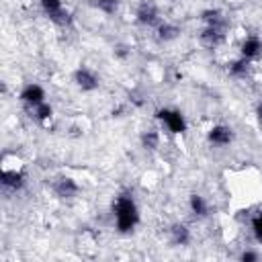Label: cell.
<instances>
[{"mask_svg": "<svg viewBox=\"0 0 262 262\" xmlns=\"http://www.w3.org/2000/svg\"><path fill=\"white\" fill-rule=\"evenodd\" d=\"M74 82H76V86L82 90V92H92V90H96L98 88V76L90 70V68H78L76 72H74Z\"/></svg>", "mask_w": 262, "mask_h": 262, "instance_id": "cell-4", "label": "cell"}, {"mask_svg": "<svg viewBox=\"0 0 262 262\" xmlns=\"http://www.w3.org/2000/svg\"><path fill=\"white\" fill-rule=\"evenodd\" d=\"M239 53H242V57H246L250 61L256 59V57H260V53H262V39L256 37V35L246 37L242 41V45H239Z\"/></svg>", "mask_w": 262, "mask_h": 262, "instance_id": "cell-9", "label": "cell"}, {"mask_svg": "<svg viewBox=\"0 0 262 262\" xmlns=\"http://www.w3.org/2000/svg\"><path fill=\"white\" fill-rule=\"evenodd\" d=\"M188 205H190V211H192L196 217H205V215L209 213V205H207V201H205L201 194H192L190 201H188Z\"/></svg>", "mask_w": 262, "mask_h": 262, "instance_id": "cell-14", "label": "cell"}, {"mask_svg": "<svg viewBox=\"0 0 262 262\" xmlns=\"http://www.w3.org/2000/svg\"><path fill=\"white\" fill-rule=\"evenodd\" d=\"M18 98H20V102H25L29 108H33V106L45 102V90H43L39 84L31 82V84H27V86L20 90V96H18Z\"/></svg>", "mask_w": 262, "mask_h": 262, "instance_id": "cell-6", "label": "cell"}, {"mask_svg": "<svg viewBox=\"0 0 262 262\" xmlns=\"http://www.w3.org/2000/svg\"><path fill=\"white\" fill-rule=\"evenodd\" d=\"M178 27H174V25H168V23H164V25H160L158 27V37L162 39V41H172V39H176L178 37Z\"/></svg>", "mask_w": 262, "mask_h": 262, "instance_id": "cell-16", "label": "cell"}, {"mask_svg": "<svg viewBox=\"0 0 262 262\" xmlns=\"http://www.w3.org/2000/svg\"><path fill=\"white\" fill-rule=\"evenodd\" d=\"M156 119L164 123V127L172 133V135H180L186 131V119L180 111L176 108H160L156 111Z\"/></svg>", "mask_w": 262, "mask_h": 262, "instance_id": "cell-2", "label": "cell"}, {"mask_svg": "<svg viewBox=\"0 0 262 262\" xmlns=\"http://www.w3.org/2000/svg\"><path fill=\"white\" fill-rule=\"evenodd\" d=\"M31 111H33V117H35L37 121H41V123H47V121L53 117V106H51L47 100L41 102V104H37V106H33Z\"/></svg>", "mask_w": 262, "mask_h": 262, "instance_id": "cell-13", "label": "cell"}, {"mask_svg": "<svg viewBox=\"0 0 262 262\" xmlns=\"http://www.w3.org/2000/svg\"><path fill=\"white\" fill-rule=\"evenodd\" d=\"M113 213H115V225H117V229L121 233L133 231V227L139 221V209H137L133 196H129V194H121L115 201Z\"/></svg>", "mask_w": 262, "mask_h": 262, "instance_id": "cell-1", "label": "cell"}, {"mask_svg": "<svg viewBox=\"0 0 262 262\" xmlns=\"http://www.w3.org/2000/svg\"><path fill=\"white\" fill-rule=\"evenodd\" d=\"M53 188H55V194L59 199H72V196H76L80 192V186L72 178H59Z\"/></svg>", "mask_w": 262, "mask_h": 262, "instance_id": "cell-11", "label": "cell"}, {"mask_svg": "<svg viewBox=\"0 0 262 262\" xmlns=\"http://www.w3.org/2000/svg\"><path fill=\"white\" fill-rule=\"evenodd\" d=\"M225 29L227 27H221V25H207L205 31L201 33V41L207 47H217L225 41Z\"/></svg>", "mask_w": 262, "mask_h": 262, "instance_id": "cell-8", "label": "cell"}, {"mask_svg": "<svg viewBox=\"0 0 262 262\" xmlns=\"http://www.w3.org/2000/svg\"><path fill=\"white\" fill-rule=\"evenodd\" d=\"M172 242L176 244V246H186L188 242H190V231H188V227L186 225H174L172 229Z\"/></svg>", "mask_w": 262, "mask_h": 262, "instance_id": "cell-12", "label": "cell"}, {"mask_svg": "<svg viewBox=\"0 0 262 262\" xmlns=\"http://www.w3.org/2000/svg\"><path fill=\"white\" fill-rule=\"evenodd\" d=\"M239 258H242L244 262H252V260H258V254H256V252H244Z\"/></svg>", "mask_w": 262, "mask_h": 262, "instance_id": "cell-20", "label": "cell"}, {"mask_svg": "<svg viewBox=\"0 0 262 262\" xmlns=\"http://www.w3.org/2000/svg\"><path fill=\"white\" fill-rule=\"evenodd\" d=\"M256 119H258V123H262V100L256 106Z\"/></svg>", "mask_w": 262, "mask_h": 262, "instance_id": "cell-21", "label": "cell"}, {"mask_svg": "<svg viewBox=\"0 0 262 262\" xmlns=\"http://www.w3.org/2000/svg\"><path fill=\"white\" fill-rule=\"evenodd\" d=\"M137 20H139L141 25H145V27H154V25H158L160 18H158V10H156V6H154L151 2H143V4L137 8Z\"/></svg>", "mask_w": 262, "mask_h": 262, "instance_id": "cell-10", "label": "cell"}, {"mask_svg": "<svg viewBox=\"0 0 262 262\" xmlns=\"http://www.w3.org/2000/svg\"><path fill=\"white\" fill-rule=\"evenodd\" d=\"M160 145V133L158 131H143L141 133V147L145 149H156Z\"/></svg>", "mask_w": 262, "mask_h": 262, "instance_id": "cell-15", "label": "cell"}, {"mask_svg": "<svg viewBox=\"0 0 262 262\" xmlns=\"http://www.w3.org/2000/svg\"><path fill=\"white\" fill-rule=\"evenodd\" d=\"M207 141H209L211 145L225 147V145H229V143L233 141V131H231V127H227V125H213V127L209 129V133H207Z\"/></svg>", "mask_w": 262, "mask_h": 262, "instance_id": "cell-5", "label": "cell"}, {"mask_svg": "<svg viewBox=\"0 0 262 262\" xmlns=\"http://www.w3.org/2000/svg\"><path fill=\"white\" fill-rule=\"evenodd\" d=\"M39 4H41V10H43V12L49 16V20H53L55 25L66 27V25L72 23V16H70V12L63 8L61 0H39Z\"/></svg>", "mask_w": 262, "mask_h": 262, "instance_id": "cell-3", "label": "cell"}, {"mask_svg": "<svg viewBox=\"0 0 262 262\" xmlns=\"http://www.w3.org/2000/svg\"><path fill=\"white\" fill-rule=\"evenodd\" d=\"M94 6L104 14H115L119 10V0H96Z\"/></svg>", "mask_w": 262, "mask_h": 262, "instance_id": "cell-18", "label": "cell"}, {"mask_svg": "<svg viewBox=\"0 0 262 262\" xmlns=\"http://www.w3.org/2000/svg\"><path fill=\"white\" fill-rule=\"evenodd\" d=\"M252 231H254L256 242L262 244V213H258V215L252 219Z\"/></svg>", "mask_w": 262, "mask_h": 262, "instance_id": "cell-19", "label": "cell"}, {"mask_svg": "<svg viewBox=\"0 0 262 262\" xmlns=\"http://www.w3.org/2000/svg\"><path fill=\"white\" fill-rule=\"evenodd\" d=\"M25 172L23 170H16V168H4L2 174H0V180H2V186L4 188H10V190H20L25 186Z\"/></svg>", "mask_w": 262, "mask_h": 262, "instance_id": "cell-7", "label": "cell"}, {"mask_svg": "<svg viewBox=\"0 0 262 262\" xmlns=\"http://www.w3.org/2000/svg\"><path fill=\"white\" fill-rule=\"evenodd\" d=\"M248 68H250V59H246V57L239 55V59L231 61V66H229V74H231V76H244V74L248 72Z\"/></svg>", "mask_w": 262, "mask_h": 262, "instance_id": "cell-17", "label": "cell"}]
</instances>
